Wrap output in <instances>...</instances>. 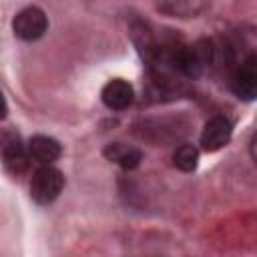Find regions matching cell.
<instances>
[{
	"label": "cell",
	"mask_w": 257,
	"mask_h": 257,
	"mask_svg": "<svg viewBox=\"0 0 257 257\" xmlns=\"http://www.w3.org/2000/svg\"><path fill=\"white\" fill-rule=\"evenodd\" d=\"M64 189V175L50 167L42 165L30 179V197L38 205H50Z\"/></svg>",
	"instance_id": "cell-1"
},
{
	"label": "cell",
	"mask_w": 257,
	"mask_h": 257,
	"mask_svg": "<svg viewBox=\"0 0 257 257\" xmlns=\"http://www.w3.org/2000/svg\"><path fill=\"white\" fill-rule=\"evenodd\" d=\"M231 133H233V124L227 116L223 114H217L213 118L207 120L203 133H201V147L209 153H215L219 149H223L229 139H231Z\"/></svg>",
	"instance_id": "cell-4"
},
{
	"label": "cell",
	"mask_w": 257,
	"mask_h": 257,
	"mask_svg": "<svg viewBox=\"0 0 257 257\" xmlns=\"http://www.w3.org/2000/svg\"><path fill=\"white\" fill-rule=\"evenodd\" d=\"M229 86L243 100L255 98V94H257V60H255V54H249L247 60H243L233 70Z\"/></svg>",
	"instance_id": "cell-3"
},
{
	"label": "cell",
	"mask_w": 257,
	"mask_h": 257,
	"mask_svg": "<svg viewBox=\"0 0 257 257\" xmlns=\"http://www.w3.org/2000/svg\"><path fill=\"white\" fill-rule=\"evenodd\" d=\"M2 161L6 171H10L12 175H20L28 169L30 155H28V149L18 141V137H8L2 143Z\"/></svg>",
	"instance_id": "cell-6"
},
{
	"label": "cell",
	"mask_w": 257,
	"mask_h": 257,
	"mask_svg": "<svg viewBox=\"0 0 257 257\" xmlns=\"http://www.w3.org/2000/svg\"><path fill=\"white\" fill-rule=\"evenodd\" d=\"M155 6L167 16L195 18L209 6V0H155Z\"/></svg>",
	"instance_id": "cell-8"
},
{
	"label": "cell",
	"mask_w": 257,
	"mask_h": 257,
	"mask_svg": "<svg viewBox=\"0 0 257 257\" xmlns=\"http://www.w3.org/2000/svg\"><path fill=\"white\" fill-rule=\"evenodd\" d=\"M26 149H28L30 159H34L40 165L54 163L60 157V153H62L60 143L56 139H52V137H46V135H34L28 141V147Z\"/></svg>",
	"instance_id": "cell-7"
},
{
	"label": "cell",
	"mask_w": 257,
	"mask_h": 257,
	"mask_svg": "<svg viewBox=\"0 0 257 257\" xmlns=\"http://www.w3.org/2000/svg\"><path fill=\"white\" fill-rule=\"evenodd\" d=\"M100 98H102L106 108H110V110H124V108H128L133 104L135 90H133V86L126 80L114 78V80H108L102 86Z\"/></svg>",
	"instance_id": "cell-5"
},
{
	"label": "cell",
	"mask_w": 257,
	"mask_h": 257,
	"mask_svg": "<svg viewBox=\"0 0 257 257\" xmlns=\"http://www.w3.org/2000/svg\"><path fill=\"white\" fill-rule=\"evenodd\" d=\"M48 28V18L42 8L38 6H26L20 12H16L12 20V30L20 40L32 42L38 40Z\"/></svg>",
	"instance_id": "cell-2"
},
{
	"label": "cell",
	"mask_w": 257,
	"mask_h": 257,
	"mask_svg": "<svg viewBox=\"0 0 257 257\" xmlns=\"http://www.w3.org/2000/svg\"><path fill=\"white\" fill-rule=\"evenodd\" d=\"M6 112H8V104H6V98H4V94L0 92V120L6 116Z\"/></svg>",
	"instance_id": "cell-11"
},
{
	"label": "cell",
	"mask_w": 257,
	"mask_h": 257,
	"mask_svg": "<svg viewBox=\"0 0 257 257\" xmlns=\"http://www.w3.org/2000/svg\"><path fill=\"white\" fill-rule=\"evenodd\" d=\"M173 163H175L177 169H181L185 173L195 171L197 165H199V151H197V147H193V145L177 147L175 153H173Z\"/></svg>",
	"instance_id": "cell-10"
},
{
	"label": "cell",
	"mask_w": 257,
	"mask_h": 257,
	"mask_svg": "<svg viewBox=\"0 0 257 257\" xmlns=\"http://www.w3.org/2000/svg\"><path fill=\"white\" fill-rule=\"evenodd\" d=\"M104 157L110 163H116L118 167H122L124 171H133L141 165L143 161V153L135 147H128L124 143H110L104 147Z\"/></svg>",
	"instance_id": "cell-9"
}]
</instances>
